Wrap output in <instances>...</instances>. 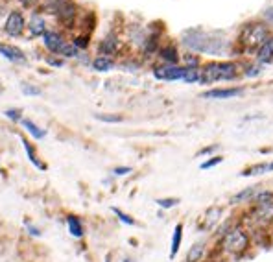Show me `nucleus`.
<instances>
[{
	"label": "nucleus",
	"mask_w": 273,
	"mask_h": 262,
	"mask_svg": "<svg viewBox=\"0 0 273 262\" xmlns=\"http://www.w3.org/2000/svg\"><path fill=\"white\" fill-rule=\"evenodd\" d=\"M179 203H181V200L175 198V196H166V198H157L155 200V205H157L161 211H172Z\"/></svg>",
	"instance_id": "nucleus-30"
},
{
	"label": "nucleus",
	"mask_w": 273,
	"mask_h": 262,
	"mask_svg": "<svg viewBox=\"0 0 273 262\" xmlns=\"http://www.w3.org/2000/svg\"><path fill=\"white\" fill-rule=\"evenodd\" d=\"M262 22L268 24L270 28L273 26V6H268V8L262 11Z\"/></svg>",
	"instance_id": "nucleus-44"
},
{
	"label": "nucleus",
	"mask_w": 273,
	"mask_h": 262,
	"mask_svg": "<svg viewBox=\"0 0 273 262\" xmlns=\"http://www.w3.org/2000/svg\"><path fill=\"white\" fill-rule=\"evenodd\" d=\"M273 172V159L272 161H262V162H255L248 168H244L238 174L240 178H258V176H266V174H272Z\"/></svg>",
	"instance_id": "nucleus-15"
},
{
	"label": "nucleus",
	"mask_w": 273,
	"mask_h": 262,
	"mask_svg": "<svg viewBox=\"0 0 273 262\" xmlns=\"http://www.w3.org/2000/svg\"><path fill=\"white\" fill-rule=\"evenodd\" d=\"M222 220H224V207H222V205H210V207H207V211L203 212L198 227L201 233L210 235V233L218 227V223Z\"/></svg>",
	"instance_id": "nucleus-4"
},
{
	"label": "nucleus",
	"mask_w": 273,
	"mask_h": 262,
	"mask_svg": "<svg viewBox=\"0 0 273 262\" xmlns=\"http://www.w3.org/2000/svg\"><path fill=\"white\" fill-rule=\"evenodd\" d=\"M131 172H133L131 166L120 164V166H115V168L111 170V176H113V178H126V176H129Z\"/></svg>",
	"instance_id": "nucleus-40"
},
{
	"label": "nucleus",
	"mask_w": 273,
	"mask_h": 262,
	"mask_svg": "<svg viewBox=\"0 0 273 262\" xmlns=\"http://www.w3.org/2000/svg\"><path fill=\"white\" fill-rule=\"evenodd\" d=\"M240 67H242V78H246V80H255V78L262 76V72H264V67L260 63H257L255 60L240 63Z\"/></svg>",
	"instance_id": "nucleus-22"
},
{
	"label": "nucleus",
	"mask_w": 273,
	"mask_h": 262,
	"mask_svg": "<svg viewBox=\"0 0 273 262\" xmlns=\"http://www.w3.org/2000/svg\"><path fill=\"white\" fill-rule=\"evenodd\" d=\"M236 222H238V218H234V216L224 218V220L218 223V227H216L214 231L210 233V240H212L214 244H218V242H220V240H222V238H224L225 235H227V233H229V231L234 227V223H236Z\"/></svg>",
	"instance_id": "nucleus-20"
},
{
	"label": "nucleus",
	"mask_w": 273,
	"mask_h": 262,
	"mask_svg": "<svg viewBox=\"0 0 273 262\" xmlns=\"http://www.w3.org/2000/svg\"><path fill=\"white\" fill-rule=\"evenodd\" d=\"M199 76H201L199 68H185V76H183L181 81L185 85H196L199 83Z\"/></svg>",
	"instance_id": "nucleus-33"
},
{
	"label": "nucleus",
	"mask_w": 273,
	"mask_h": 262,
	"mask_svg": "<svg viewBox=\"0 0 273 262\" xmlns=\"http://www.w3.org/2000/svg\"><path fill=\"white\" fill-rule=\"evenodd\" d=\"M251 249H253V240H251V235H249V229L238 218L234 227L218 244H214V247H210V253L214 255L216 259H220V261L236 262L251 257Z\"/></svg>",
	"instance_id": "nucleus-1"
},
{
	"label": "nucleus",
	"mask_w": 273,
	"mask_h": 262,
	"mask_svg": "<svg viewBox=\"0 0 273 262\" xmlns=\"http://www.w3.org/2000/svg\"><path fill=\"white\" fill-rule=\"evenodd\" d=\"M21 126L24 127L26 131L30 133V137H33L35 141H41V139H44V137H46V129H42L41 126H37V124H35L32 119H22Z\"/></svg>",
	"instance_id": "nucleus-26"
},
{
	"label": "nucleus",
	"mask_w": 273,
	"mask_h": 262,
	"mask_svg": "<svg viewBox=\"0 0 273 262\" xmlns=\"http://www.w3.org/2000/svg\"><path fill=\"white\" fill-rule=\"evenodd\" d=\"M157 60L163 65H181V54L174 42H166V44H161L157 52Z\"/></svg>",
	"instance_id": "nucleus-11"
},
{
	"label": "nucleus",
	"mask_w": 273,
	"mask_h": 262,
	"mask_svg": "<svg viewBox=\"0 0 273 262\" xmlns=\"http://www.w3.org/2000/svg\"><path fill=\"white\" fill-rule=\"evenodd\" d=\"M210 253V247H209V240L201 238L196 240L194 244L189 247V251L185 255V262H203Z\"/></svg>",
	"instance_id": "nucleus-8"
},
{
	"label": "nucleus",
	"mask_w": 273,
	"mask_h": 262,
	"mask_svg": "<svg viewBox=\"0 0 273 262\" xmlns=\"http://www.w3.org/2000/svg\"><path fill=\"white\" fill-rule=\"evenodd\" d=\"M122 262H135V261H133L131 257H124V259H122Z\"/></svg>",
	"instance_id": "nucleus-48"
},
{
	"label": "nucleus",
	"mask_w": 273,
	"mask_h": 262,
	"mask_svg": "<svg viewBox=\"0 0 273 262\" xmlns=\"http://www.w3.org/2000/svg\"><path fill=\"white\" fill-rule=\"evenodd\" d=\"M66 229H68V235L76 240H82L85 237V223L78 214H66Z\"/></svg>",
	"instance_id": "nucleus-19"
},
{
	"label": "nucleus",
	"mask_w": 273,
	"mask_h": 262,
	"mask_svg": "<svg viewBox=\"0 0 273 262\" xmlns=\"http://www.w3.org/2000/svg\"><path fill=\"white\" fill-rule=\"evenodd\" d=\"M80 54H82V52L78 50L72 42H65V46L61 48V52H59V56H61L63 60H78Z\"/></svg>",
	"instance_id": "nucleus-34"
},
{
	"label": "nucleus",
	"mask_w": 273,
	"mask_h": 262,
	"mask_svg": "<svg viewBox=\"0 0 273 262\" xmlns=\"http://www.w3.org/2000/svg\"><path fill=\"white\" fill-rule=\"evenodd\" d=\"M253 60L260 63L262 67H268V65H272L273 63V35L264 42V44H260L257 48V52L253 54Z\"/></svg>",
	"instance_id": "nucleus-17"
},
{
	"label": "nucleus",
	"mask_w": 273,
	"mask_h": 262,
	"mask_svg": "<svg viewBox=\"0 0 273 262\" xmlns=\"http://www.w3.org/2000/svg\"><path fill=\"white\" fill-rule=\"evenodd\" d=\"M220 148H222V144H207V146H203L198 152V157H207V159L209 157H214V155H218Z\"/></svg>",
	"instance_id": "nucleus-37"
},
{
	"label": "nucleus",
	"mask_w": 273,
	"mask_h": 262,
	"mask_svg": "<svg viewBox=\"0 0 273 262\" xmlns=\"http://www.w3.org/2000/svg\"><path fill=\"white\" fill-rule=\"evenodd\" d=\"M24 227H26V231H28V235H30V237L39 238L42 235L41 227H39V225H35V223L30 222V220H24Z\"/></svg>",
	"instance_id": "nucleus-41"
},
{
	"label": "nucleus",
	"mask_w": 273,
	"mask_h": 262,
	"mask_svg": "<svg viewBox=\"0 0 273 262\" xmlns=\"http://www.w3.org/2000/svg\"><path fill=\"white\" fill-rule=\"evenodd\" d=\"M72 44H74L76 48L80 52L83 50H87L89 48V44H91V35L89 34H80V35H76L74 39H72Z\"/></svg>",
	"instance_id": "nucleus-36"
},
{
	"label": "nucleus",
	"mask_w": 273,
	"mask_h": 262,
	"mask_svg": "<svg viewBox=\"0 0 273 262\" xmlns=\"http://www.w3.org/2000/svg\"><path fill=\"white\" fill-rule=\"evenodd\" d=\"M65 42L66 41L58 34V32H48V30H46L44 35H42V44H44L46 50H48L50 54H54V56H59V52L65 46Z\"/></svg>",
	"instance_id": "nucleus-18"
},
{
	"label": "nucleus",
	"mask_w": 273,
	"mask_h": 262,
	"mask_svg": "<svg viewBox=\"0 0 273 262\" xmlns=\"http://www.w3.org/2000/svg\"><path fill=\"white\" fill-rule=\"evenodd\" d=\"M111 212H113L116 218H118L120 223H124V225H127V227H135V225H137V220L133 218L131 214H127V212L122 211V209H118V207H111Z\"/></svg>",
	"instance_id": "nucleus-32"
},
{
	"label": "nucleus",
	"mask_w": 273,
	"mask_h": 262,
	"mask_svg": "<svg viewBox=\"0 0 273 262\" xmlns=\"http://www.w3.org/2000/svg\"><path fill=\"white\" fill-rule=\"evenodd\" d=\"M151 74L157 81H181L185 76L183 65H163L159 63L151 68Z\"/></svg>",
	"instance_id": "nucleus-6"
},
{
	"label": "nucleus",
	"mask_w": 273,
	"mask_h": 262,
	"mask_svg": "<svg viewBox=\"0 0 273 262\" xmlns=\"http://www.w3.org/2000/svg\"><path fill=\"white\" fill-rule=\"evenodd\" d=\"M116 67V63L113 58H107V56H96L94 60H92L91 63V68L94 70V72H111L113 68Z\"/></svg>",
	"instance_id": "nucleus-24"
},
{
	"label": "nucleus",
	"mask_w": 273,
	"mask_h": 262,
	"mask_svg": "<svg viewBox=\"0 0 273 262\" xmlns=\"http://www.w3.org/2000/svg\"><path fill=\"white\" fill-rule=\"evenodd\" d=\"M203 262H220V259H216V257H214L212 253H209V257H207V259H205Z\"/></svg>",
	"instance_id": "nucleus-45"
},
{
	"label": "nucleus",
	"mask_w": 273,
	"mask_h": 262,
	"mask_svg": "<svg viewBox=\"0 0 273 262\" xmlns=\"http://www.w3.org/2000/svg\"><path fill=\"white\" fill-rule=\"evenodd\" d=\"M209 35H210V32L199 28V26L189 28V30H185L181 34V44L185 46V50L187 52H194V54L203 56V54H205V48H207Z\"/></svg>",
	"instance_id": "nucleus-3"
},
{
	"label": "nucleus",
	"mask_w": 273,
	"mask_h": 262,
	"mask_svg": "<svg viewBox=\"0 0 273 262\" xmlns=\"http://www.w3.org/2000/svg\"><path fill=\"white\" fill-rule=\"evenodd\" d=\"M58 17L63 24H72V20H74V17H76V6L72 2L61 6V8L58 9Z\"/></svg>",
	"instance_id": "nucleus-28"
},
{
	"label": "nucleus",
	"mask_w": 273,
	"mask_h": 262,
	"mask_svg": "<svg viewBox=\"0 0 273 262\" xmlns=\"http://www.w3.org/2000/svg\"><path fill=\"white\" fill-rule=\"evenodd\" d=\"M246 89L242 85H229V87H212L205 93H201L203 100H232L244 96Z\"/></svg>",
	"instance_id": "nucleus-5"
},
{
	"label": "nucleus",
	"mask_w": 273,
	"mask_h": 262,
	"mask_svg": "<svg viewBox=\"0 0 273 262\" xmlns=\"http://www.w3.org/2000/svg\"><path fill=\"white\" fill-rule=\"evenodd\" d=\"M272 28L268 24H264L262 20H253V22H248V24L242 26L240 35L236 39V44L240 46L242 50L246 54H255L257 48L260 44H264L270 37H272Z\"/></svg>",
	"instance_id": "nucleus-2"
},
{
	"label": "nucleus",
	"mask_w": 273,
	"mask_h": 262,
	"mask_svg": "<svg viewBox=\"0 0 273 262\" xmlns=\"http://www.w3.org/2000/svg\"><path fill=\"white\" fill-rule=\"evenodd\" d=\"M183 237H185V223L177 222L174 225V231H172V237H170V261H174L181 251Z\"/></svg>",
	"instance_id": "nucleus-16"
},
{
	"label": "nucleus",
	"mask_w": 273,
	"mask_h": 262,
	"mask_svg": "<svg viewBox=\"0 0 273 262\" xmlns=\"http://www.w3.org/2000/svg\"><path fill=\"white\" fill-rule=\"evenodd\" d=\"M141 67L142 65L139 61H133V60H127V61H124V63H120V68H122L124 72H137Z\"/></svg>",
	"instance_id": "nucleus-43"
},
{
	"label": "nucleus",
	"mask_w": 273,
	"mask_h": 262,
	"mask_svg": "<svg viewBox=\"0 0 273 262\" xmlns=\"http://www.w3.org/2000/svg\"><path fill=\"white\" fill-rule=\"evenodd\" d=\"M268 203H273V188H260L257 194L253 196V200L249 205L253 207H260V205H268Z\"/></svg>",
	"instance_id": "nucleus-27"
},
{
	"label": "nucleus",
	"mask_w": 273,
	"mask_h": 262,
	"mask_svg": "<svg viewBox=\"0 0 273 262\" xmlns=\"http://www.w3.org/2000/svg\"><path fill=\"white\" fill-rule=\"evenodd\" d=\"M201 76H199V85H214L220 81V61L210 60L201 65Z\"/></svg>",
	"instance_id": "nucleus-7"
},
{
	"label": "nucleus",
	"mask_w": 273,
	"mask_h": 262,
	"mask_svg": "<svg viewBox=\"0 0 273 262\" xmlns=\"http://www.w3.org/2000/svg\"><path fill=\"white\" fill-rule=\"evenodd\" d=\"M0 56L4 60L15 63V65H24L26 61H28L24 52L21 50L19 46H13V44H8V42H0Z\"/></svg>",
	"instance_id": "nucleus-13"
},
{
	"label": "nucleus",
	"mask_w": 273,
	"mask_h": 262,
	"mask_svg": "<svg viewBox=\"0 0 273 262\" xmlns=\"http://www.w3.org/2000/svg\"><path fill=\"white\" fill-rule=\"evenodd\" d=\"M224 159H225V157H224V155H220V153H218V155H214V157H209V159H205V161L199 164V170L207 172V170L216 168L218 164H222V162H224Z\"/></svg>",
	"instance_id": "nucleus-35"
},
{
	"label": "nucleus",
	"mask_w": 273,
	"mask_h": 262,
	"mask_svg": "<svg viewBox=\"0 0 273 262\" xmlns=\"http://www.w3.org/2000/svg\"><path fill=\"white\" fill-rule=\"evenodd\" d=\"M30 37H42L44 32H46V20L44 17L41 15H37V13H33L32 20H30Z\"/></svg>",
	"instance_id": "nucleus-25"
},
{
	"label": "nucleus",
	"mask_w": 273,
	"mask_h": 262,
	"mask_svg": "<svg viewBox=\"0 0 273 262\" xmlns=\"http://www.w3.org/2000/svg\"><path fill=\"white\" fill-rule=\"evenodd\" d=\"M21 91L24 96H41L42 91L39 87H35L33 83H21Z\"/></svg>",
	"instance_id": "nucleus-39"
},
{
	"label": "nucleus",
	"mask_w": 273,
	"mask_h": 262,
	"mask_svg": "<svg viewBox=\"0 0 273 262\" xmlns=\"http://www.w3.org/2000/svg\"><path fill=\"white\" fill-rule=\"evenodd\" d=\"M44 63L48 65V67H52V68H61L63 65H65V60L63 58H59V56H46V60H44Z\"/></svg>",
	"instance_id": "nucleus-42"
},
{
	"label": "nucleus",
	"mask_w": 273,
	"mask_h": 262,
	"mask_svg": "<svg viewBox=\"0 0 273 262\" xmlns=\"http://www.w3.org/2000/svg\"><path fill=\"white\" fill-rule=\"evenodd\" d=\"M104 262H113V259H111V253L105 255V259H104Z\"/></svg>",
	"instance_id": "nucleus-47"
},
{
	"label": "nucleus",
	"mask_w": 273,
	"mask_h": 262,
	"mask_svg": "<svg viewBox=\"0 0 273 262\" xmlns=\"http://www.w3.org/2000/svg\"><path fill=\"white\" fill-rule=\"evenodd\" d=\"M260 188H262L260 185H249L246 188H242V190L234 192L229 198V205L231 207H248L249 203H251V200H253V196L257 194Z\"/></svg>",
	"instance_id": "nucleus-10"
},
{
	"label": "nucleus",
	"mask_w": 273,
	"mask_h": 262,
	"mask_svg": "<svg viewBox=\"0 0 273 262\" xmlns=\"http://www.w3.org/2000/svg\"><path fill=\"white\" fill-rule=\"evenodd\" d=\"M22 4L28 8V6H33V4H35V0H22Z\"/></svg>",
	"instance_id": "nucleus-46"
},
{
	"label": "nucleus",
	"mask_w": 273,
	"mask_h": 262,
	"mask_svg": "<svg viewBox=\"0 0 273 262\" xmlns=\"http://www.w3.org/2000/svg\"><path fill=\"white\" fill-rule=\"evenodd\" d=\"M161 48V35L159 34H149L146 42L142 44V54H144V58H151V56H155L157 58V52Z\"/></svg>",
	"instance_id": "nucleus-23"
},
{
	"label": "nucleus",
	"mask_w": 273,
	"mask_h": 262,
	"mask_svg": "<svg viewBox=\"0 0 273 262\" xmlns=\"http://www.w3.org/2000/svg\"><path fill=\"white\" fill-rule=\"evenodd\" d=\"M120 50V41H118V37L115 34H109L105 35L98 44V54L100 56H107V58H113L116 56Z\"/></svg>",
	"instance_id": "nucleus-14"
},
{
	"label": "nucleus",
	"mask_w": 273,
	"mask_h": 262,
	"mask_svg": "<svg viewBox=\"0 0 273 262\" xmlns=\"http://www.w3.org/2000/svg\"><path fill=\"white\" fill-rule=\"evenodd\" d=\"M181 65L185 68H201L203 65V60L199 54H194V52H185L181 54Z\"/></svg>",
	"instance_id": "nucleus-29"
},
{
	"label": "nucleus",
	"mask_w": 273,
	"mask_h": 262,
	"mask_svg": "<svg viewBox=\"0 0 273 262\" xmlns=\"http://www.w3.org/2000/svg\"><path fill=\"white\" fill-rule=\"evenodd\" d=\"M22 141V146H24V152H26V155H28V159H30V162H32L33 166L37 170H41V172H44V170H48V164L46 162H42L41 161V157L37 155V152H35V146H33L26 137H22L21 139Z\"/></svg>",
	"instance_id": "nucleus-21"
},
{
	"label": "nucleus",
	"mask_w": 273,
	"mask_h": 262,
	"mask_svg": "<svg viewBox=\"0 0 273 262\" xmlns=\"http://www.w3.org/2000/svg\"><path fill=\"white\" fill-rule=\"evenodd\" d=\"M4 115H6V119L11 120V122H15V124H21L22 122V109H19V107H9V109L4 111Z\"/></svg>",
	"instance_id": "nucleus-38"
},
{
	"label": "nucleus",
	"mask_w": 273,
	"mask_h": 262,
	"mask_svg": "<svg viewBox=\"0 0 273 262\" xmlns=\"http://www.w3.org/2000/svg\"><path fill=\"white\" fill-rule=\"evenodd\" d=\"M24 17L21 11H11L6 19V24H4V32L9 35V37H19L24 30Z\"/></svg>",
	"instance_id": "nucleus-12"
},
{
	"label": "nucleus",
	"mask_w": 273,
	"mask_h": 262,
	"mask_svg": "<svg viewBox=\"0 0 273 262\" xmlns=\"http://www.w3.org/2000/svg\"><path fill=\"white\" fill-rule=\"evenodd\" d=\"M92 117L100 120V122H105V124H120V122H124V117L118 115V113H94Z\"/></svg>",
	"instance_id": "nucleus-31"
},
{
	"label": "nucleus",
	"mask_w": 273,
	"mask_h": 262,
	"mask_svg": "<svg viewBox=\"0 0 273 262\" xmlns=\"http://www.w3.org/2000/svg\"><path fill=\"white\" fill-rule=\"evenodd\" d=\"M242 78V67L236 60L220 61V81H236Z\"/></svg>",
	"instance_id": "nucleus-9"
}]
</instances>
